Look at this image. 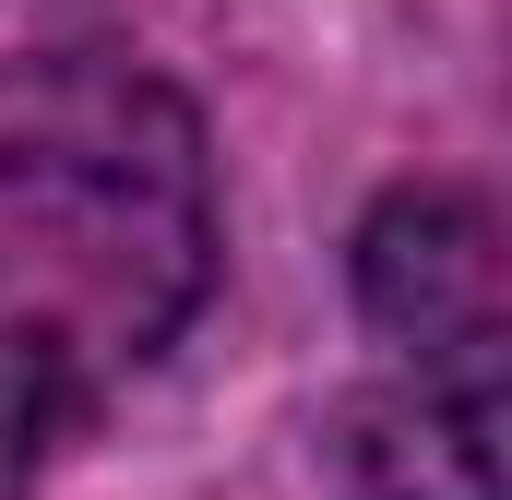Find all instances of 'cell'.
<instances>
[{
    "label": "cell",
    "instance_id": "obj_1",
    "mask_svg": "<svg viewBox=\"0 0 512 500\" xmlns=\"http://www.w3.org/2000/svg\"><path fill=\"white\" fill-rule=\"evenodd\" d=\"M0 239L48 274V334L60 346H120L155 358L203 274H215V191H203V131L191 108L131 72V60H48L0 84Z\"/></svg>",
    "mask_w": 512,
    "mask_h": 500
},
{
    "label": "cell",
    "instance_id": "obj_2",
    "mask_svg": "<svg viewBox=\"0 0 512 500\" xmlns=\"http://www.w3.org/2000/svg\"><path fill=\"white\" fill-rule=\"evenodd\" d=\"M358 310L370 334L405 346V370L441 381H501L512 346V274H501V227L477 191H393L358 227Z\"/></svg>",
    "mask_w": 512,
    "mask_h": 500
},
{
    "label": "cell",
    "instance_id": "obj_3",
    "mask_svg": "<svg viewBox=\"0 0 512 500\" xmlns=\"http://www.w3.org/2000/svg\"><path fill=\"white\" fill-rule=\"evenodd\" d=\"M334 453L370 500H501V381H370L334 417Z\"/></svg>",
    "mask_w": 512,
    "mask_h": 500
},
{
    "label": "cell",
    "instance_id": "obj_4",
    "mask_svg": "<svg viewBox=\"0 0 512 500\" xmlns=\"http://www.w3.org/2000/svg\"><path fill=\"white\" fill-rule=\"evenodd\" d=\"M84 429V346L48 322H0V500L36 489V465Z\"/></svg>",
    "mask_w": 512,
    "mask_h": 500
}]
</instances>
